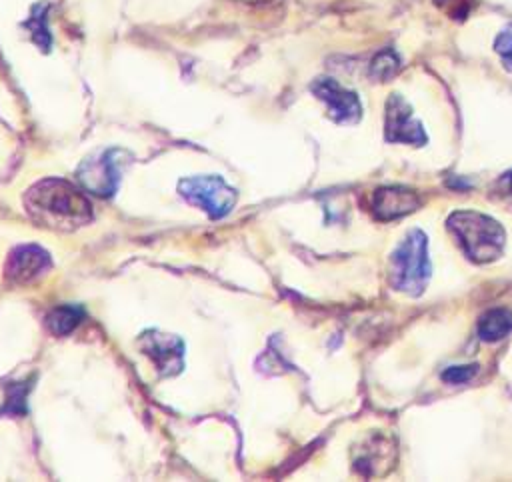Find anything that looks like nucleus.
I'll list each match as a JSON object with an SVG mask.
<instances>
[{
  "mask_svg": "<svg viewBox=\"0 0 512 482\" xmlns=\"http://www.w3.org/2000/svg\"><path fill=\"white\" fill-rule=\"evenodd\" d=\"M494 48H496V52L500 54L502 62H504L508 68H512V26L504 28V30L496 36Z\"/></svg>",
  "mask_w": 512,
  "mask_h": 482,
  "instance_id": "obj_17",
  "label": "nucleus"
},
{
  "mask_svg": "<svg viewBox=\"0 0 512 482\" xmlns=\"http://www.w3.org/2000/svg\"><path fill=\"white\" fill-rule=\"evenodd\" d=\"M496 192H498L504 200H508V202L512 204V170H510V172H506V174L498 180V184H496Z\"/></svg>",
  "mask_w": 512,
  "mask_h": 482,
  "instance_id": "obj_18",
  "label": "nucleus"
},
{
  "mask_svg": "<svg viewBox=\"0 0 512 482\" xmlns=\"http://www.w3.org/2000/svg\"><path fill=\"white\" fill-rule=\"evenodd\" d=\"M178 190L186 202L198 206L214 220L224 218L236 202V190L228 186L220 176L184 178L180 180Z\"/></svg>",
  "mask_w": 512,
  "mask_h": 482,
  "instance_id": "obj_4",
  "label": "nucleus"
},
{
  "mask_svg": "<svg viewBox=\"0 0 512 482\" xmlns=\"http://www.w3.org/2000/svg\"><path fill=\"white\" fill-rule=\"evenodd\" d=\"M240 2H248V4H260V2H270V0H240Z\"/></svg>",
  "mask_w": 512,
  "mask_h": 482,
  "instance_id": "obj_19",
  "label": "nucleus"
},
{
  "mask_svg": "<svg viewBox=\"0 0 512 482\" xmlns=\"http://www.w3.org/2000/svg\"><path fill=\"white\" fill-rule=\"evenodd\" d=\"M478 366L476 364H458V366H450L442 372V380L448 384H464L468 382L474 374H476Z\"/></svg>",
  "mask_w": 512,
  "mask_h": 482,
  "instance_id": "obj_16",
  "label": "nucleus"
},
{
  "mask_svg": "<svg viewBox=\"0 0 512 482\" xmlns=\"http://www.w3.org/2000/svg\"><path fill=\"white\" fill-rule=\"evenodd\" d=\"M50 266V254L36 246V244H24L16 246L4 264V276L12 284H26L36 280L42 272H46Z\"/></svg>",
  "mask_w": 512,
  "mask_h": 482,
  "instance_id": "obj_8",
  "label": "nucleus"
},
{
  "mask_svg": "<svg viewBox=\"0 0 512 482\" xmlns=\"http://www.w3.org/2000/svg\"><path fill=\"white\" fill-rule=\"evenodd\" d=\"M312 92L328 106L332 120L336 122H356L360 118L362 106L354 92L340 86L334 78H316L312 82Z\"/></svg>",
  "mask_w": 512,
  "mask_h": 482,
  "instance_id": "obj_9",
  "label": "nucleus"
},
{
  "mask_svg": "<svg viewBox=\"0 0 512 482\" xmlns=\"http://www.w3.org/2000/svg\"><path fill=\"white\" fill-rule=\"evenodd\" d=\"M400 70V56L396 50L392 48H384L380 50L372 62H370V74L376 78V80H388L392 78L396 72Z\"/></svg>",
  "mask_w": 512,
  "mask_h": 482,
  "instance_id": "obj_13",
  "label": "nucleus"
},
{
  "mask_svg": "<svg viewBox=\"0 0 512 482\" xmlns=\"http://www.w3.org/2000/svg\"><path fill=\"white\" fill-rule=\"evenodd\" d=\"M44 12H46V6H34L32 18H30L24 26H26L28 30H32L34 42H36L40 48L48 50V46H50V34H48V28H46V16H44Z\"/></svg>",
  "mask_w": 512,
  "mask_h": 482,
  "instance_id": "obj_15",
  "label": "nucleus"
},
{
  "mask_svg": "<svg viewBox=\"0 0 512 482\" xmlns=\"http://www.w3.org/2000/svg\"><path fill=\"white\" fill-rule=\"evenodd\" d=\"M84 318V310L80 306L74 304H64L54 308L48 316H46V324L50 328L52 334L64 336L68 332H72Z\"/></svg>",
  "mask_w": 512,
  "mask_h": 482,
  "instance_id": "obj_12",
  "label": "nucleus"
},
{
  "mask_svg": "<svg viewBox=\"0 0 512 482\" xmlns=\"http://www.w3.org/2000/svg\"><path fill=\"white\" fill-rule=\"evenodd\" d=\"M432 274L428 258V242L424 232L410 230L398 248L392 254L390 278L396 290H402L410 296H418Z\"/></svg>",
  "mask_w": 512,
  "mask_h": 482,
  "instance_id": "obj_3",
  "label": "nucleus"
},
{
  "mask_svg": "<svg viewBox=\"0 0 512 482\" xmlns=\"http://www.w3.org/2000/svg\"><path fill=\"white\" fill-rule=\"evenodd\" d=\"M30 384L28 382H14L6 390V402L0 408V414L10 416H24L26 414V396H28Z\"/></svg>",
  "mask_w": 512,
  "mask_h": 482,
  "instance_id": "obj_14",
  "label": "nucleus"
},
{
  "mask_svg": "<svg viewBox=\"0 0 512 482\" xmlns=\"http://www.w3.org/2000/svg\"><path fill=\"white\" fill-rule=\"evenodd\" d=\"M30 218L46 228L74 230L92 220V202L62 178L36 182L24 196Z\"/></svg>",
  "mask_w": 512,
  "mask_h": 482,
  "instance_id": "obj_1",
  "label": "nucleus"
},
{
  "mask_svg": "<svg viewBox=\"0 0 512 482\" xmlns=\"http://www.w3.org/2000/svg\"><path fill=\"white\" fill-rule=\"evenodd\" d=\"M122 150L110 148L88 156L76 170L78 182L96 196H112L120 182Z\"/></svg>",
  "mask_w": 512,
  "mask_h": 482,
  "instance_id": "obj_5",
  "label": "nucleus"
},
{
  "mask_svg": "<svg viewBox=\"0 0 512 482\" xmlns=\"http://www.w3.org/2000/svg\"><path fill=\"white\" fill-rule=\"evenodd\" d=\"M446 224L470 260L486 264L500 256L506 236L494 218L476 210H456L448 216Z\"/></svg>",
  "mask_w": 512,
  "mask_h": 482,
  "instance_id": "obj_2",
  "label": "nucleus"
},
{
  "mask_svg": "<svg viewBox=\"0 0 512 482\" xmlns=\"http://www.w3.org/2000/svg\"><path fill=\"white\" fill-rule=\"evenodd\" d=\"M384 136L388 142L406 144H424L428 140L422 124L414 118L410 104L400 94H390L386 102Z\"/></svg>",
  "mask_w": 512,
  "mask_h": 482,
  "instance_id": "obj_7",
  "label": "nucleus"
},
{
  "mask_svg": "<svg viewBox=\"0 0 512 482\" xmlns=\"http://www.w3.org/2000/svg\"><path fill=\"white\" fill-rule=\"evenodd\" d=\"M420 206V198L414 190L402 186L378 188L372 196V210L380 220H394L414 212Z\"/></svg>",
  "mask_w": 512,
  "mask_h": 482,
  "instance_id": "obj_10",
  "label": "nucleus"
},
{
  "mask_svg": "<svg viewBox=\"0 0 512 482\" xmlns=\"http://www.w3.org/2000/svg\"><path fill=\"white\" fill-rule=\"evenodd\" d=\"M512 330V312L508 308H490L478 320V336L486 342L504 338Z\"/></svg>",
  "mask_w": 512,
  "mask_h": 482,
  "instance_id": "obj_11",
  "label": "nucleus"
},
{
  "mask_svg": "<svg viewBox=\"0 0 512 482\" xmlns=\"http://www.w3.org/2000/svg\"><path fill=\"white\" fill-rule=\"evenodd\" d=\"M138 346L162 376H174L184 368V342L174 334L146 330L140 334Z\"/></svg>",
  "mask_w": 512,
  "mask_h": 482,
  "instance_id": "obj_6",
  "label": "nucleus"
}]
</instances>
